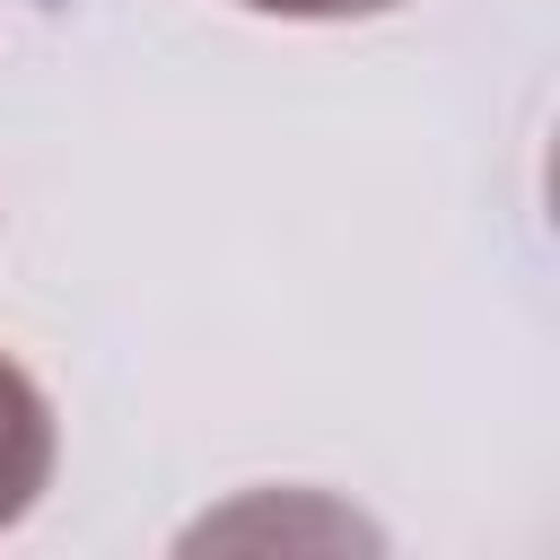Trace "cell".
<instances>
[{
    "mask_svg": "<svg viewBox=\"0 0 560 560\" xmlns=\"http://www.w3.org/2000/svg\"><path fill=\"white\" fill-rule=\"evenodd\" d=\"M52 455H61V429H52V402L44 385L0 350V534L44 499L52 481Z\"/></svg>",
    "mask_w": 560,
    "mask_h": 560,
    "instance_id": "1",
    "label": "cell"
},
{
    "mask_svg": "<svg viewBox=\"0 0 560 560\" xmlns=\"http://www.w3.org/2000/svg\"><path fill=\"white\" fill-rule=\"evenodd\" d=\"M236 9H254V18H306V26H332V18H385V9H402V0H236Z\"/></svg>",
    "mask_w": 560,
    "mask_h": 560,
    "instance_id": "2",
    "label": "cell"
}]
</instances>
